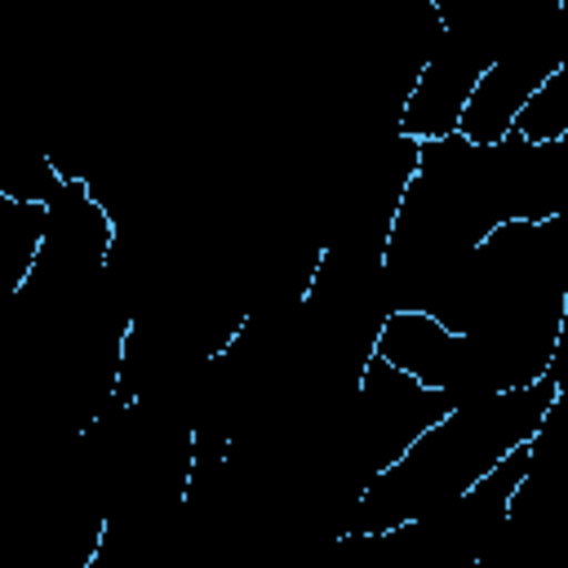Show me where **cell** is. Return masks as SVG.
Segmentation results:
<instances>
[{
	"label": "cell",
	"instance_id": "obj_1",
	"mask_svg": "<svg viewBox=\"0 0 568 568\" xmlns=\"http://www.w3.org/2000/svg\"><path fill=\"white\" fill-rule=\"evenodd\" d=\"M555 395H559V386L546 373L528 386L462 399L395 466H386L355 493V524L337 537L368 541V537H382V532L413 524V519L430 515L435 506L462 497L510 448L528 444L541 430Z\"/></svg>",
	"mask_w": 568,
	"mask_h": 568
},
{
	"label": "cell",
	"instance_id": "obj_2",
	"mask_svg": "<svg viewBox=\"0 0 568 568\" xmlns=\"http://www.w3.org/2000/svg\"><path fill=\"white\" fill-rule=\"evenodd\" d=\"M457 404H462L457 395L435 390V386L417 382L413 373L395 368L390 359H382L377 351H368L359 382H355V453L364 462L359 479L368 484L373 475L395 466Z\"/></svg>",
	"mask_w": 568,
	"mask_h": 568
},
{
	"label": "cell",
	"instance_id": "obj_3",
	"mask_svg": "<svg viewBox=\"0 0 568 568\" xmlns=\"http://www.w3.org/2000/svg\"><path fill=\"white\" fill-rule=\"evenodd\" d=\"M497 58L488 36H475L466 27H444L435 36L430 58L422 62L413 89L399 102V120L395 133H408L417 142H435L462 129V111L479 84V75L488 71V62Z\"/></svg>",
	"mask_w": 568,
	"mask_h": 568
},
{
	"label": "cell",
	"instance_id": "obj_4",
	"mask_svg": "<svg viewBox=\"0 0 568 568\" xmlns=\"http://www.w3.org/2000/svg\"><path fill=\"white\" fill-rule=\"evenodd\" d=\"M373 351L382 359H390L395 368L413 373L417 382H426L435 390H448L457 399L488 395L484 359H479L470 333H457L453 324H444L426 306H390V311H382L377 333H373Z\"/></svg>",
	"mask_w": 568,
	"mask_h": 568
},
{
	"label": "cell",
	"instance_id": "obj_5",
	"mask_svg": "<svg viewBox=\"0 0 568 568\" xmlns=\"http://www.w3.org/2000/svg\"><path fill=\"white\" fill-rule=\"evenodd\" d=\"M550 377L555 386H568V280H564V320H559V342L550 355Z\"/></svg>",
	"mask_w": 568,
	"mask_h": 568
}]
</instances>
